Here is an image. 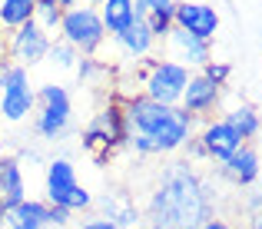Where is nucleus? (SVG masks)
Returning <instances> with one entry per match:
<instances>
[{
  "label": "nucleus",
  "instance_id": "obj_36",
  "mask_svg": "<svg viewBox=\"0 0 262 229\" xmlns=\"http://www.w3.org/2000/svg\"><path fill=\"white\" fill-rule=\"evenodd\" d=\"M0 159H4V143H0Z\"/></svg>",
  "mask_w": 262,
  "mask_h": 229
},
{
  "label": "nucleus",
  "instance_id": "obj_8",
  "mask_svg": "<svg viewBox=\"0 0 262 229\" xmlns=\"http://www.w3.org/2000/svg\"><path fill=\"white\" fill-rule=\"evenodd\" d=\"M50 47H53V37L37 20H30V24H24V27L7 33V60L17 64V67H27V70H30L33 64L50 57Z\"/></svg>",
  "mask_w": 262,
  "mask_h": 229
},
{
  "label": "nucleus",
  "instance_id": "obj_11",
  "mask_svg": "<svg viewBox=\"0 0 262 229\" xmlns=\"http://www.w3.org/2000/svg\"><path fill=\"white\" fill-rule=\"evenodd\" d=\"M219 176H223L226 183H232L236 190H243V193L249 190V186H256L262 179V156H259V150L252 147V143H243L226 163H219Z\"/></svg>",
  "mask_w": 262,
  "mask_h": 229
},
{
  "label": "nucleus",
  "instance_id": "obj_31",
  "mask_svg": "<svg viewBox=\"0 0 262 229\" xmlns=\"http://www.w3.org/2000/svg\"><path fill=\"white\" fill-rule=\"evenodd\" d=\"M7 64H10V60H7V40L4 37H0V70H4V67Z\"/></svg>",
  "mask_w": 262,
  "mask_h": 229
},
{
  "label": "nucleus",
  "instance_id": "obj_20",
  "mask_svg": "<svg viewBox=\"0 0 262 229\" xmlns=\"http://www.w3.org/2000/svg\"><path fill=\"white\" fill-rule=\"evenodd\" d=\"M100 20L103 27H106V37H116V33H123L129 24H136V0H103L100 7Z\"/></svg>",
  "mask_w": 262,
  "mask_h": 229
},
{
  "label": "nucleus",
  "instance_id": "obj_32",
  "mask_svg": "<svg viewBox=\"0 0 262 229\" xmlns=\"http://www.w3.org/2000/svg\"><path fill=\"white\" fill-rule=\"evenodd\" d=\"M246 229H262V213H259V216H249V223H246Z\"/></svg>",
  "mask_w": 262,
  "mask_h": 229
},
{
  "label": "nucleus",
  "instance_id": "obj_15",
  "mask_svg": "<svg viewBox=\"0 0 262 229\" xmlns=\"http://www.w3.org/2000/svg\"><path fill=\"white\" fill-rule=\"evenodd\" d=\"M27 199V183H24V166L20 159L4 156L0 159V216L13 210L17 203Z\"/></svg>",
  "mask_w": 262,
  "mask_h": 229
},
{
  "label": "nucleus",
  "instance_id": "obj_5",
  "mask_svg": "<svg viewBox=\"0 0 262 229\" xmlns=\"http://www.w3.org/2000/svg\"><path fill=\"white\" fill-rule=\"evenodd\" d=\"M57 37L63 40V44H70L80 57H96V53L103 50V44H106V27H103L96 7L77 4L63 13Z\"/></svg>",
  "mask_w": 262,
  "mask_h": 229
},
{
  "label": "nucleus",
  "instance_id": "obj_19",
  "mask_svg": "<svg viewBox=\"0 0 262 229\" xmlns=\"http://www.w3.org/2000/svg\"><path fill=\"white\" fill-rule=\"evenodd\" d=\"M7 229H50V203L47 199H30L17 203L4 216Z\"/></svg>",
  "mask_w": 262,
  "mask_h": 229
},
{
  "label": "nucleus",
  "instance_id": "obj_7",
  "mask_svg": "<svg viewBox=\"0 0 262 229\" xmlns=\"http://www.w3.org/2000/svg\"><path fill=\"white\" fill-rule=\"evenodd\" d=\"M37 110V90L30 83V70L17 64H7L0 70V113L4 120L20 123Z\"/></svg>",
  "mask_w": 262,
  "mask_h": 229
},
{
  "label": "nucleus",
  "instance_id": "obj_16",
  "mask_svg": "<svg viewBox=\"0 0 262 229\" xmlns=\"http://www.w3.org/2000/svg\"><path fill=\"white\" fill-rule=\"evenodd\" d=\"M77 186H80L77 166H73L67 156L50 159V166H47V203L50 206H63V199L70 196Z\"/></svg>",
  "mask_w": 262,
  "mask_h": 229
},
{
  "label": "nucleus",
  "instance_id": "obj_2",
  "mask_svg": "<svg viewBox=\"0 0 262 229\" xmlns=\"http://www.w3.org/2000/svg\"><path fill=\"white\" fill-rule=\"evenodd\" d=\"M123 116L129 127V143L126 147L136 156H166L179 153L186 143L196 136V120L183 107H166L149 96H120Z\"/></svg>",
  "mask_w": 262,
  "mask_h": 229
},
{
  "label": "nucleus",
  "instance_id": "obj_35",
  "mask_svg": "<svg viewBox=\"0 0 262 229\" xmlns=\"http://www.w3.org/2000/svg\"><path fill=\"white\" fill-rule=\"evenodd\" d=\"M0 229H7V223H4V216H0Z\"/></svg>",
  "mask_w": 262,
  "mask_h": 229
},
{
  "label": "nucleus",
  "instance_id": "obj_10",
  "mask_svg": "<svg viewBox=\"0 0 262 229\" xmlns=\"http://www.w3.org/2000/svg\"><path fill=\"white\" fill-rule=\"evenodd\" d=\"M196 140H199V147L206 150V159H209V163H216V166L226 163L232 153L243 147V136H239L236 130L223 120V116H209V120H203Z\"/></svg>",
  "mask_w": 262,
  "mask_h": 229
},
{
  "label": "nucleus",
  "instance_id": "obj_17",
  "mask_svg": "<svg viewBox=\"0 0 262 229\" xmlns=\"http://www.w3.org/2000/svg\"><path fill=\"white\" fill-rule=\"evenodd\" d=\"M113 44L120 47L123 57H129V60H136V64H140V60L153 57V50H156V44H160V40L153 37V30L146 27V20H136V24H129L123 33H116Z\"/></svg>",
  "mask_w": 262,
  "mask_h": 229
},
{
  "label": "nucleus",
  "instance_id": "obj_33",
  "mask_svg": "<svg viewBox=\"0 0 262 229\" xmlns=\"http://www.w3.org/2000/svg\"><path fill=\"white\" fill-rule=\"evenodd\" d=\"M60 7H63V10H70V7H77V4H83V0H57Z\"/></svg>",
  "mask_w": 262,
  "mask_h": 229
},
{
  "label": "nucleus",
  "instance_id": "obj_26",
  "mask_svg": "<svg viewBox=\"0 0 262 229\" xmlns=\"http://www.w3.org/2000/svg\"><path fill=\"white\" fill-rule=\"evenodd\" d=\"M103 73H106V67H103L96 57H80V60H77V76H80L83 83H96Z\"/></svg>",
  "mask_w": 262,
  "mask_h": 229
},
{
  "label": "nucleus",
  "instance_id": "obj_13",
  "mask_svg": "<svg viewBox=\"0 0 262 229\" xmlns=\"http://www.w3.org/2000/svg\"><path fill=\"white\" fill-rule=\"evenodd\" d=\"M219 103H223V87H216L212 80H206L203 73H192L189 87H186L183 100H179V107H183L192 120H209V116L219 110Z\"/></svg>",
  "mask_w": 262,
  "mask_h": 229
},
{
  "label": "nucleus",
  "instance_id": "obj_6",
  "mask_svg": "<svg viewBox=\"0 0 262 229\" xmlns=\"http://www.w3.org/2000/svg\"><path fill=\"white\" fill-rule=\"evenodd\" d=\"M73 120V103L60 83H43L37 90V116H33V127L43 140H60V136L70 130Z\"/></svg>",
  "mask_w": 262,
  "mask_h": 229
},
{
  "label": "nucleus",
  "instance_id": "obj_24",
  "mask_svg": "<svg viewBox=\"0 0 262 229\" xmlns=\"http://www.w3.org/2000/svg\"><path fill=\"white\" fill-rule=\"evenodd\" d=\"M77 60H80V53L73 50L70 44L53 40V47H50V64H57L60 70H77Z\"/></svg>",
  "mask_w": 262,
  "mask_h": 229
},
{
  "label": "nucleus",
  "instance_id": "obj_22",
  "mask_svg": "<svg viewBox=\"0 0 262 229\" xmlns=\"http://www.w3.org/2000/svg\"><path fill=\"white\" fill-rule=\"evenodd\" d=\"M33 10H37V0H0V27L7 33L17 30L33 20Z\"/></svg>",
  "mask_w": 262,
  "mask_h": 229
},
{
  "label": "nucleus",
  "instance_id": "obj_1",
  "mask_svg": "<svg viewBox=\"0 0 262 229\" xmlns=\"http://www.w3.org/2000/svg\"><path fill=\"white\" fill-rule=\"evenodd\" d=\"M219 190L212 176L196 173V166L179 159L163 170L156 190L146 203V229H199L216 216Z\"/></svg>",
  "mask_w": 262,
  "mask_h": 229
},
{
  "label": "nucleus",
  "instance_id": "obj_23",
  "mask_svg": "<svg viewBox=\"0 0 262 229\" xmlns=\"http://www.w3.org/2000/svg\"><path fill=\"white\" fill-rule=\"evenodd\" d=\"M63 13H67V10L57 4V0H37V10H33V20H37V24H40V27H43V30L53 37V33L60 30V20H63Z\"/></svg>",
  "mask_w": 262,
  "mask_h": 229
},
{
  "label": "nucleus",
  "instance_id": "obj_3",
  "mask_svg": "<svg viewBox=\"0 0 262 229\" xmlns=\"http://www.w3.org/2000/svg\"><path fill=\"white\" fill-rule=\"evenodd\" d=\"M126 143H129V127H126V116H123V103L113 100L83 130V150L93 156L96 166H106L113 159V153L123 150Z\"/></svg>",
  "mask_w": 262,
  "mask_h": 229
},
{
  "label": "nucleus",
  "instance_id": "obj_25",
  "mask_svg": "<svg viewBox=\"0 0 262 229\" xmlns=\"http://www.w3.org/2000/svg\"><path fill=\"white\" fill-rule=\"evenodd\" d=\"M199 73H203L206 80H212L216 87H226V83H229V76H232V67L226 64V60H216V57H212V60H209V64H206Z\"/></svg>",
  "mask_w": 262,
  "mask_h": 229
},
{
  "label": "nucleus",
  "instance_id": "obj_4",
  "mask_svg": "<svg viewBox=\"0 0 262 229\" xmlns=\"http://www.w3.org/2000/svg\"><path fill=\"white\" fill-rule=\"evenodd\" d=\"M189 76L192 70H186L183 64H173V60H156V57H146L136 64V80L143 87V96L156 103H166V107H179L186 87H189Z\"/></svg>",
  "mask_w": 262,
  "mask_h": 229
},
{
  "label": "nucleus",
  "instance_id": "obj_34",
  "mask_svg": "<svg viewBox=\"0 0 262 229\" xmlns=\"http://www.w3.org/2000/svg\"><path fill=\"white\" fill-rule=\"evenodd\" d=\"M83 4H90V7H100V4H103V0H83Z\"/></svg>",
  "mask_w": 262,
  "mask_h": 229
},
{
  "label": "nucleus",
  "instance_id": "obj_30",
  "mask_svg": "<svg viewBox=\"0 0 262 229\" xmlns=\"http://www.w3.org/2000/svg\"><path fill=\"white\" fill-rule=\"evenodd\" d=\"M199 229H236V226H232L229 219H223V216H212V219H206Z\"/></svg>",
  "mask_w": 262,
  "mask_h": 229
},
{
  "label": "nucleus",
  "instance_id": "obj_29",
  "mask_svg": "<svg viewBox=\"0 0 262 229\" xmlns=\"http://www.w3.org/2000/svg\"><path fill=\"white\" fill-rule=\"evenodd\" d=\"M73 229H116L110 219H103V216H90V219H83V223H77Z\"/></svg>",
  "mask_w": 262,
  "mask_h": 229
},
{
  "label": "nucleus",
  "instance_id": "obj_27",
  "mask_svg": "<svg viewBox=\"0 0 262 229\" xmlns=\"http://www.w3.org/2000/svg\"><path fill=\"white\" fill-rule=\"evenodd\" d=\"M243 210H246V216H259V213H262V179H259L256 186H249V190H246Z\"/></svg>",
  "mask_w": 262,
  "mask_h": 229
},
{
  "label": "nucleus",
  "instance_id": "obj_12",
  "mask_svg": "<svg viewBox=\"0 0 262 229\" xmlns=\"http://www.w3.org/2000/svg\"><path fill=\"white\" fill-rule=\"evenodd\" d=\"M173 24L199 40H212L219 33V13H216V7L203 4V0H179Z\"/></svg>",
  "mask_w": 262,
  "mask_h": 229
},
{
  "label": "nucleus",
  "instance_id": "obj_18",
  "mask_svg": "<svg viewBox=\"0 0 262 229\" xmlns=\"http://www.w3.org/2000/svg\"><path fill=\"white\" fill-rule=\"evenodd\" d=\"M176 4L179 0H136V17L146 20V27L153 30V37L166 40L169 30H173V17H176Z\"/></svg>",
  "mask_w": 262,
  "mask_h": 229
},
{
  "label": "nucleus",
  "instance_id": "obj_28",
  "mask_svg": "<svg viewBox=\"0 0 262 229\" xmlns=\"http://www.w3.org/2000/svg\"><path fill=\"white\" fill-rule=\"evenodd\" d=\"M70 219H73V213L60 210V206H50V229H67Z\"/></svg>",
  "mask_w": 262,
  "mask_h": 229
},
{
  "label": "nucleus",
  "instance_id": "obj_9",
  "mask_svg": "<svg viewBox=\"0 0 262 229\" xmlns=\"http://www.w3.org/2000/svg\"><path fill=\"white\" fill-rule=\"evenodd\" d=\"M163 47H166V60L183 64L186 70H192V73H199L212 60V40H199V37H192V33L179 30V27L169 30V37L163 40Z\"/></svg>",
  "mask_w": 262,
  "mask_h": 229
},
{
  "label": "nucleus",
  "instance_id": "obj_21",
  "mask_svg": "<svg viewBox=\"0 0 262 229\" xmlns=\"http://www.w3.org/2000/svg\"><path fill=\"white\" fill-rule=\"evenodd\" d=\"M223 120L229 123V127L236 130L239 136H243V143H252V140L262 133V113L252 107V103H239V107L226 110Z\"/></svg>",
  "mask_w": 262,
  "mask_h": 229
},
{
  "label": "nucleus",
  "instance_id": "obj_14",
  "mask_svg": "<svg viewBox=\"0 0 262 229\" xmlns=\"http://www.w3.org/2000/svg\"><path fill=\"white\" fill-rule=\"evenodd\" d=\"M93 206L100 210V216L110 219L116 229H136L143 223L140 206H136L133 196H126V193H103L100 199H93Z\"/></svg>",
  "mask_w": 262,
  "mask_h": 229
}]
</instances>
